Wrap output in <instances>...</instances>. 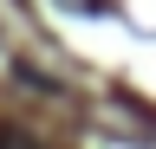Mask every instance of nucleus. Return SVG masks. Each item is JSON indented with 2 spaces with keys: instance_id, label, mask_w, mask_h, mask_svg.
Segmentation results:
<instances>
[{
  "instance_id": "nucleus-1",
  "label": "nucleus",
  "mask_w": 156,
  "mask_h": 149,
  "mask_svg": "<svg viewBox=\"0 0 156 149\" xmlns=\"http://www.w3.org/2000/svg\"><path fill=\"white\" fill-rule=\"evenodd\" d=\"M0 149H39L33 136H0Z\"/></svg>"
},
{
  "instance_id": "nucleus-2",
  "label": "nucleus",
  "mask_w": 156,
  "mask_h": 149,
  "mask_svg": "<svg viewBox=\"0 0 156 149\" xmlns=\"http://www.w3.org/2000/svg\"><path fill=\"white\" fill-rule=\"evenodd\" d=\"M72 7H78V13H98V0H72Z\"/></svg>"
}]
</instances>
